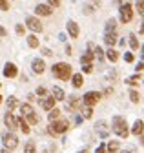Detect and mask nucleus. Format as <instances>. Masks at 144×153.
I'll return each mask as SVG.
<instances>
[{
  "mask_svg": "<svg viewBox=\"0 0 144 153\" xmlns=\"http://www.w3.org/2000/svg\"><path fill=\"white\" fill-rule=\"evenodd\" d=\"M0 153H11V149H7V148H2V151Z\"/></svg>",
  "mask_w": 144,
  "mask_h": 153,
  "instance_id": "49",
  "label": "nucleus"
},
{
  "mask_svg": "<svg viewBox=\"0 0 144 153\" xmlns=\"http://www.w3.org/2000/svg\"><path fill=\"white\" fill-rule=\"evenodd\" d=\"M82 111H84V115H82L84 119H91V117H93V108H88V106H86Z\"/></svg>",
  "mask_w": 144,
  "mask_h": 153,
  "instance_id": "34",
  "label": "nucleus"
},
{
  "mask_svg": "<svg viewBox=\"0 0 144 153\" xmlns=\"http://www.w3.org/2000/svg\"><path fill=\"white\" fill-rule=\"evenodd\" d=\"M135 69H137V71H139V73H140V71H144V62H139V64H137V68H135Z\"/></svg>",
  "mask_w": 144,
  "mask_h": 153,
  "instance_id": "45",
  "label": "nucleus"
},
{
  "mask_svg": "<svg viewBox=\"0 0 144 153\" xmlns=\"http://www.w3.org/2000/svg\"><path fill=\"white\" fill-rule=\"evenodd\" d=\"M68 128H69L68 120H55V122H51V126L48 128V131H49V135L55 137V135H62V133H66Z\"/></svg>",
  "mask_w": 144,
  "mask_h": 153,
  "instance_id": "3",
  "label": "nucleus"
},
{
  "mask_svg": "<svg viewBox=\"0 0 144 153\" xmlns=\"http://www.w3.org/2000/svg\"><path fill=\"white\" fill-rule=\"evenodd\" d=\"M100 97H102V93H99V91H88L84 97H82V102H84L88 108H93V106L100 100Z\"/></svg>",
  "mask_w": 144,
  "mask_h": 153,
  "instance_id": "5",
  "label": "nucleus"
},
{
  "mask_svg": "<svg viewBox=\"0 0 144 153\" xmlns=\"http://www.w3.org/2000/svg\"><path fill=\"white\" fill-rule=\"evenodd\" d=\"M27 122L29 124H39L40 122V117H39L37 113H33V115H29V117H27Z\"/></svg>",
  "mask_w": 144,
  "mask_h": 153,
  "instance_id": "33",
  "label": "nucleus"
},
{
  "mask_svg": "<svg viewBox=\"0 0 144 153\" xmlns=\"http://www.w3.org/2000/svg\"><path fill=\"white\" fill-rule=\"evenodd\" d=\"M51 97L55 99V100H64V99H66V93H64V89H62V88L55 86V88L51 89Z\"/></svg>",
  "mask_w": 144,
  "mask_h": 153,
  "instance_id": "17",
  "label": "nucleus"
},
{
  "mask_svg": "<svg viewBox=\"0 0 144 153\" xmlns=\"http://www.w3.org/2000/svg\"><path fill=\"white\" fill-rule=\"evenodd\" d=\"M119 153H135L133 149H122V151H119Z\"/></svg>",
  "mask_w": 144,
  "mask_h": 153,
  "instance_id": "48",
  "label": "nucleus"
},
{
  "mask_svg": "<svg viewBox=\"0 0 144 153\" xmlns=\"http://www.w3.org/2000/svg\"><path fill=\"white\" fill-rule=\"evenodd\" d=\"M106 149H108V144H100V146L97 148V151H95V153H106Z\"/></svg>",
  "mask_w": 144,
  "mask_h": 153,
  "instance_id": "40",
  "label": "nucleus"
},
{
  "mask_svg": "<svg viewBox=\"0 0 144 153\" xmlns=\"http://www.w3.org/2000/svg\"><path fill=\"white\" fill-rule=\"evenodd\" d=\"M20 113H22V117H26V119H27L29 115H33L35 111H33V106L26 102V104H20Z\"/></svg>",
  "mask_w": 144,
  "mask_h": 153,
  "instance_id": "21",
  "label": "nucleus"
},
{
  "mask_svg": "<svg viewBox=\"0 0 144 153\" xmlns=\"http://www.w3.org/2000/svg\"><path fill=\"white\" fill-rule=\"evenodd\" d=\"M31 68H33V71L37 73V75H42V73L46 71V64H44L42 59H35L33 64H31Z\"/></svg>",
  "mask_w": 144,
  "mask_h": 153,
  "instance_id": "14",
  "label": "nucleus"
},
{
  "mask_svg": "<svg viewBox=\"0 0 144 153\" xmlns=\"http://www.w3.org/2000/svg\"><path fill=\"white\" fill-rule=\"evenodd\" d=\"M24 31H26V27H24L22 24L16 26V35H19V36H22V35H24Z\"/></svg>",
  "mask_w": 144,
  "mask_h": 153,
  "instance_id": "38",
  "label": "nucleus"
},
{
  "mask_svg": "<svg viewBox=\"0 0 144 153\" xmlns=\"http://www.w3.org/2000/svg\"><path fill=\"white\" fill-rule=\"evenodd\" d=\"M119 13H120V22L122 24H128V22H131V18H133V6L130 2L120 4Z\"/></svg>",
  "mask_w": 144,
  "mask_h": 153,
  "instance_id": "4",
  "label": "nucleus"
},
{
  "mask_svg": "<svg viewBox=\"0 0 144 153\" xmlns=\"http://www.w3.org/2000/svg\"><path fill=\"white\" fill-rule=\"evenodd\" d=\"M46 93H48L46 88H39V89H37V95H39V97H46Z\"/></svg>",
  "mask_w": 144,
  "mask_h": 153,
  "instance_id": "42",
  "label": "nucleus"
},
{
  "mask_svg": "<svg viewBox=\"0 0 144 153\" xmlns=\"http://www.w3.org/2000/svg\"><path fill=\"white\" fill-rule=\"evenodd\" d=\"M68 33H69V36L71 38H77L79 36V33H80V29H79V24L75 22V20H68Z\"/></svg>",
  "mask_w": 144,
  "mask_h": 153,
  "instance_id": "12",
  "label": "nucleus"
},
{
  "mask_svg": "<svg viewBox=\"0 0 144 153\" xmlns=\"http://www.w3.org/2000/svg\"><path fill=\"white\" fill-rule=\"evenodd\" d=\"M35 13H37L39 16H49L53 13V9L49 7V4H37V7H35Z\"/></svg>",
  "mask_w": 144,
  "mask_h": 153,
  "instance_id": "11",
  "label": "nucleus"
},
{
  "mask_svg": "<svg viewBox=\"0 0 144 153\" xmlns=\"http://www.w3.org/2000/svg\"><path fill=\"white\" fill-rule=\"evenodd\" d=\"M7 36V29L4 26H0V38H6Z\"/></svg>",
  "mask_w": 144,
  "mask_h": 153,
  "instance_id": "41",
  "label": "nucleus"
},
{
  "mask_svg": "<svg viewBox=\"0 0 144 153\" xmlns=\"http://www.w3.org/2000/svg\"><path fill=\"white\" fill-rule=\"evenodd\" d=\"M0 104H2V95H0Z\"/></svg>",
  "mask_w": 144,
  "mask_h": 153,
  "instance_id": "53",
  "label": "nucleus"
},
{
  "mask_svg": "<svg viewBox=\"0 0 144 153\" xmlns=\"http://www.w3.org/2000/svg\"><path fill=\"white\" fill-rule=\"evenodd\" d=\"M142 56H144V44H142Z\"/></svg>",
  "mask_w": 144,
  "mask_h": 153,
  "instance_id": "52",
  "label": "nucleus"
},
{
  "mask_svg": "<svg viewBox=\"0 0 144 153\" xmlns=\"http://www.w3.org/2000/svg\"><path fill=\"white\" fill-rule=\"evenodd\" d=\"M140 144H144V135H140Z\"/></svg>",
  "mask_w": 144,
  "mask_h": 153,
  "instance_id": "51",
  "label": "nucleus"
},
{
  "mask_svg": "<svg viewBox=\"0 0 144 153\" xmlns=\"http://www.w3.org/2000/svg\"><path fill=\"white\" fill-rule=\"evenodd\" d=\"M19 128L22 129L24 135H27V133L31 131V128H29V124H27V120H26L24 117H20V119H19Z\"/></svg>",
  "mask_w": 144,
  "mask_h": 153,
  "instance_id": "23",
  "label": "nucleus"
},
{
  "mask_svg": "<svg viewBox=\"0 0 144 153\" xmlns=\"http://www.w3.org/2000/svg\"><path fill=\"white\" fill-rule=\"evenodd\" d=\"M135 9H137L140 15H144V0H142V2H137V4H135Z\"/></svg>",
  "mask_w": 144,
  "mask_h": 153,
  "instance_id": "36",
  "label": "nucleus"
},
{
  "mask_svg": "<svg viewBox=\"0 0 144 153\" xmlns=\"http://www.w3.org/2000/svg\"><path fill=\"white\" fill-rule=\"evenodd\" d=\"M49 7H60V2L59 0H49Z\"/></svg>",
  "mask_w": 144,
  "mask_h": 153,
  "instance_id": "43",
  "label": "nucleus"
},
{
  "mask_svg": "<svg viewBox=\"0 0 144 153\" xmlns=\"http://www.w3.org/2000/svg\"><path fill=\"white\" fill-rule=\"evenodd\" d=\"M0 86H2V84H0Z\"/></svg>",
  "mask_w": 144,
  "mask_h": 153,
  "instance_id": "54",
  "label": "nucleus"
},
{
  "mask_svg": "<svg viewBox=\"0 0 144 153\" xmlns=\"http://www.w3.org/2000/svg\"><path fill=\"white\" fill-rule=\"evenodd\" d=\"M139 80H140V76H139V75H133V76H128V79H126V84H130V86H137V84H139Z\"/></svg>",
  "mask_w": 144,
  "mask_h": 153,
  "instance_id": "32",
  "label": "nucleus"
},
{
  "mask_svg": "<svg viewBox=\"0 0 144 153\" xmlns=\"http://www.w3.org/2000/svg\"><path fill=\"white\" fill-rule=\"evenodd\" d=\"M16 75H19V68H16L13 62H7L6 68H4V76H7V79H15Z\"/></svg>",
  "mask_w": 144,
  "mask_h": 153,
  "instance_id": "10",
  "label": "nucleus"
},
{
  "mask_svg": "<svg viewBox=\"0 0 144 153\" xmlns=\"http://www.w3.org/2000/svg\"><path fill=\"white\" fill-rule=\"evenodd\" d=\"M55 99H53V97H48V99H44L42 100V108L46 109V111H51V109H55Z\"/></svg>",
  "mask_w": 144,
  "mask_h": 153,
  "instance_id": "19",
  "label": "nucleus"
},
{
  "mask_svg": "<svg viewBox=\"0 0 144 153\" xmlns=\"http://www.w3.org/2000/svg\"><path fill=\"white\" fill-rule=\"evenodd\" d=\"M6 106H7V111H13L16 106H19V100H16L15 97H9V99L6 100Z\"/></svg>",
  "mask_w": 144,
  "mask_h": 153,
  "instance_id": "28",
  "label": "nucleus"
},
{
  "mask_svg": "<svg viewBox=\"0 0 144 153\" xmlns=\"http://www.w3.org/2000/svg\"><path fill=\"white\" fill-rule=\"evenodd\" d=\"M131 133L135 137H140V135H144V122L139 119V120H135V124H133V128H131Z\"/></svg>",
  "mask_w": 144,
  "mask_h": 153,
  "instance_id": "15",
  "label": "nucleus"
},
{
  "mask_svg": "<svg viewBox=\"0 0 144 153\" xmlns=\"http://www.w3.org/2000/svg\"><path fill=\"white\" fill-rule=\"evenodd\" d=\"M119 148H120L119 140H110L108 142V153H119Z\"/></svg>",
  "mask_w": 144,
  "mask_h": 153,
  "instance_id": "24",
  "label": "nucleus"
},
{
  "mask_svg": "<svg viewBox=\"0 0 144 153\" xmlns=\"http://www.w3.org/2000/svg\"><path fill=\"white\" fill-rule=\"evenodd\" d=\"M24 153H37V146H35L33 140H29V142L24 146Z\"/></svg>",
  "mask_w": 144,
  "mask_h": 153,
  "instance_id": "30",
  "label": "nucleus"
},
{
  "mask_svg": "<svg viewBox=\"0 0 144 153\" xmlns=\"http://www.w3.org/2000/svg\"><path fill=\"white\" fill-rule=\"evenodd\" d=\"M82 119H84L82 115H77V117H75V122H77V124H82Z\"/></svg>",
  "mask_w": 144,
  "mask_h": 153,
  "instance_id": "46",
  "label": "nucleus"
},
{
  "mask_svg": "<svg viewBox=\"0 0 144 153\" xmlns=\"http://www.w3.org/2000/svg\"><path fill=\"white\" fill-rule=\"evenodd\" d=\"M104 42H106V46L113 48L117 44V33H106L104 35Z\"/></svg>",
  "mask_w": 144,
  "mask_h": 153,
  "instance_id": "18",
  "label": "nucleus"
},
{
  "mask_svg": "<svg viewBox=\"0 0 144 153\" xmlns=\"http://www.w3.org/2000/svg\"><path fill=\"white\" fill-rule=\"evenodd\" d=\"M82 71H84V73H91V71H93V64H91V66H82Z\"/></svg>",
  "mask_w": 144,
  "mask_h": 153,
  "instance_id": "44",
  "label": "nucleus"
},
{
  "mask_svg": "<svg viewBox=\"0 0 144 153\" xmlns=\"http://www.w3.org/2000/svg\"><path fill=\"white\" fill-rule=\"evenodd\" d=\"M95 59H97V60H102V59H104V51H102L100 46L95 48Z\"/></svg>",
  "mask_w": 144,
  "mask_h": 153,
  "instance_id": "35",
  "label": "nucleus"
},
{
  "mask_svg": "<svg viewBox=\"0 0 144 153\" xmlns=\"http://www.w3.org/2000/svg\"><path fill=\"white\" fill-rule=\"evenodd\" d=\"M27 46L33 48V49L39 48V38H37V35H29V36H27Z\"/></svg>",
  "mask_w": 144,
  "mask_h": 153,
  "instance_id": "25",
  "label": "nucleus"
},
{
  "mask_svg": "<svg viewBox=\"0 0 144 153\" xmlns=\"http://www.w3.org/2000/svg\"><path fill=\"white\" fill-rule=\"evenodd\" d=\"M51 71H53V75H55L57 79H60V80H69L71 76H73V73H71V66L66 64V62H57L55 66L51 68Z\"/></svg>",
  "mask_w": 144,
  "mask_h": 153,
  "instance_id": "2",
  "label": "nucleus"
},
{
  "mask_svg": "<svg viewBox=\"0 0 144 153\" xmlns=\"http://www.w3.org/2000/svg\"><path fill=\"white\" fill-rule=\"evenodd\" d=\"M82 104H84V102L77 97V95H69V97H68V111L77 113V111L82 109Z\"/></svg>",
  "mask_w": 144,
  "mask_h": 153,
  "instance_id": "7",
  "label": "nucleus"
},
{
  "mask_svg": "<svg viewBox=\"0 0 144 153\" xmlns=\"http://www.w3.org/2000/svg\"><path fill=\"white\" fill-rule=\"evenodd\" d=\"M111 131L115 133V135H119L120 139H128L130 129H128V122H126V119L120 117V115H115L113 120H111Z\"/></svg>",
  "mask_w": 144,
  "mask_h": 153,
  "instance_id": "1",
  "label": "nucleus"
},
{
  "mask_svg": "<svg viewBox=\"0 0 144 153\" xmlns=\"http://www.w3.org/2000/svg\"><path fill=\"white\" fill-rule=\"evenodd\" d=\"M26 26H27L33 33H40V31H42V22L39 20V16H27V18H26Z\"/></svg>",
  "mask_w": 144,
  "mask_h": 153,
  "instance_id": "8",
  "label": "nucleus"
},
{
  "mask_svg": "<svg viewBox=\"0 0 144 153\" xmlns=\"http://www.w3.org/2000/svg\"><path fill=\"white\" fill-rule=\"evenodd\" d=\"M2 140H4V146H6L7 149H11V151L19 146V139H16V135H15V133H11V131L4 133V135H2Z\"/></svg>",
  "mask_w": 144,
  "mask_h": 153,
  "instance_id": "6",
  "label": "nucleus"
},
{
  "mask_svg": "<svg viewBox=\"0 0 144 153\" xmlns=\"http://www.w3.org/2000/svg\"><path fill=\"white\" fill-rule=\"evenodd\" d=\"M42 53H44V55H48V56H49V55H53V53H51V49H48V48H42Z\"/></svg>",
  "mask_w": 144,
  "mask_h": 153,
  "instance_id": "47",
  "label": "nucleus"
},
{
  "mask_svg": "<svg viewBox=\"0 0 144 153\" xmlns=\"http://www.w3.org/2000/svg\"><path fill=\"white\" fill-rule=\"evenodd\" d=\"M4 124H6V126H7V129L13 133V129H15L16 126H19V119H16L11 111H7V113L4 115Z\"/></svg>",
  "mask_w": 144,
  "mask_h": 153,
  "instance_id": "9",
  "label": "nucleus"
},
{
  "mask_svg": "<svg viewBox=\"0 0 144 153\" xmlns=\"http://www.w3.org/2000/svg\"><path fill=\"white\" fill-rule=\"evenodd\" d=\"M106 59L110 60V62H117L119 60V51H115L113 48H110V49L106 51Z\"/></svg>",
  "mask_w": 144,
  "mask_h": 153,
  "instance_id": "22",
  "label": "nucleus"
},
{
  "mask_svg": "<svg viewBox=\"0 0 144 153\" xmlns=\"http://www.w3.org/2000/svg\"><path fill=\"white\" fill-rule=\"evenodd\" d=\"M130 100H131L133 104H139V102H140V95H139L135 89H130Z\"/></svg>",
  "mask_w": 144,
  "mask_h": 153,
  "instance_id": "31",
  "label": "nucleus"
},
{
  "mask_svg": "<svg viewBox=\"0 0 144 153\" xmlns=\"http://www.w3.org/2000/svg\"><path fill=\"white\" fill-rule=\"evenodd\" d=\"M11 6H9V2H6V0H0V9L2 11H7Z\"/></svg>",
  "mask_w": 144,
  "mask_h": 153,
  "instance_id": "37",
  "label": "nucleus"
},
{
  "mask_svg": "<svg viewBox=\"0 0 144 153\" xmlns=\"http://www.w3.org/2000/svg\"><path fill=\"white\" fill-rule=\"evenodd\" d=\"M140 35H144V18H142V26H140Z\"/></svg>",
  "mask_w": 144,
  "mask_h": 153,
  "instance_id": "50",
  "label": "nucleus"
},
{
  "mask_svg": "<svg viewBox=\"0 0 144 153\" xmlns=\"http://www.w3.org/2000/svg\"><path fill=\"white\" fill-rule=\"evenodd\" d=\"M115 27H117L115 18H110V20L106 22V33H115Z\"/></svg>",
  "mask_w": 144,
  "mask_h": 153,
  "instance_id": "27",
  "label": "nucleus"
},
{
  "mask_svg": "<svg viewBox=\"0 0 144 153\" xmlns=\"http://www.w3.org/2000/svg\"><path fill=\"white\" fill-rule=\"evenodd\" d=\"M130 46H131V49H133V51H137V49L140 48V44H139V40H137V36H135L133 33L130 35Z\"/></svg>",
  "mask_w": 144,
  "mask_h": 153,
  "instance_id": "29",
  "label": "nucleus"
},
{
  "mask_svg": "<svg viewBox=\"0 0 144 153\" xmlns=\"http://www.w3.org/2000/svg\"><path fill=\"white\" fill-rule=\"evenodd\" d=\"M93 59H95V53H93V51H86V53L80 56V64H82V66H91Z\"/></svg>",
  "mask_w": 144,
  "mask_h": 153,
  "instance_id": "16",
  "label": "nucleus"
},
{
  "mask_svg": "<svg viewBox=\"0 0 144 153\" xmlns=\"http://www.w3.org/2000/svg\"><path fill=\"white\" fill-rule=\"evenodd\" d=\"M71 82H73V88H82V84H84L82 73H75L73 76H71Z\"/></svg>",
  "mask_w": 144,
  "mask_h": 153,
  "instance_id": "20",
  "label": "nucleus"
},
{
  "mask_svg": "<svg viewBox=\"0 0 144 153\" xmlns=\"http://www.w3.org/2000/svg\"><path fill=\"white\" fill-rule=\"evenodd\" d=\"M124 60L128 62V64H131V62H133V53H126V55H124Z\"/></svg>",
  "mask_w": 144,
  "mask_h": 153,
  "instance_id": "39",
  "label": "nucleus"
},
{
  "mask_svg": "<svg viewBox=\"0 0 144 153\" xmlns=\"http://www.w3.org/2000/svg\"><path fill=\"white\" fill-rule=\"evenodd\" d=\"M95 128H97L99 135H100L102 139H106L108 135H110V129H108V122H106V120H99V122L95 124Z\"/></svg>",
  "mask_w": 144,
  "mask_h": 153,
  "instance_id": "13",
  "label": "nucleus"
},
{
  "mask_svg": "<svg viewBox=\"0 0 144 153\" xmlns=\"http://www.w3.org/2000/svg\"><path fill=\"white\" fill-rule=\"evenodd\" d=\"M59 117H60V109H51L49 113H48V119H49V122H55V120H59Z\"/></svg>",
  "mask_w": 144,
  "mask_h": 153,
  "instance_id": "26",
  "label": "nucleus"
}]
</instances>
